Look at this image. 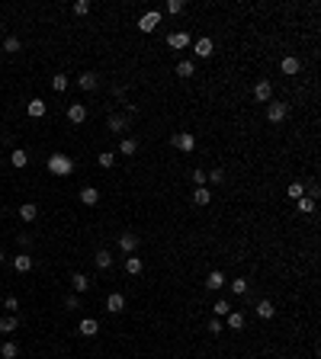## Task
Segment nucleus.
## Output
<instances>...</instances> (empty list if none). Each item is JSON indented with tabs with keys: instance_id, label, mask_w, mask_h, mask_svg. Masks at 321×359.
<instances>
[{
	"instance_id": "1",
	"label": "nucleus",
	"mask_w": 321,
	"mask_h": 359,
	"mask_svg": "<svg viewBox=\"0 0 321 359\" xmlns=\"http://www.w3.org/2000/svg\"><path fill=\"white\" fill-rule=\"evenodd\" d=\"M48 170L55 173V177H71L74 160L68 157V154H52V157H48Z\"/></svg>"
},
{
	"instance_id": "2",
	"label": "nucleus",
	"mask_w": 321,
	"mask_h": 359,
	"mask_svg": "<svg viewBox=\"0 0 321 359\" xmlns=\"http://www.w3.org/2000/svg\"><path fill=\"white\" fill-rule=\"evenodd\" d=\"M170 148L183 151V154H193L196 151V138L190 132H177V135H170Z\"/></svg>"
},
{
	"instance_id": "3",
	"label": "nucleus",
	"mask_w": 321,
	"mask_h": 359,
	"mask_svg": "<svg viewBox=\"0 0 321 359\" xmlns=\"http://www.w3.org/2000/svg\"><path fill=\"white\" fill-rule=\"evenodd\" d=\"M286 116H289V103H280V100H270V103H266V122L280 125Z\"/></svg>"
},
{
	"instance_id": "4",
	"label": "nucleus",
	"mask_w": 321,
	"mask_h": 359,
	"mask_svg": "<svg viewBox=\"0 0 321 359\" xmlns=\"http://www.w3.org/2000/svg\"><path fill=\"white\" fill-rule=\"evenodd\" d=\"M158 22H160V10H148V13H142V16H138V32H154Z\"/></svg>"
},
{
	"instance_id": "5",
	"label": "nucleus",
	"mask_w": 321,
	"mask_h": 359,
	"mask_svg": "<svg viewBox=\"0 0 321 359\" xmlns=\"http://www.w3.org/2000/svg\"><path fill=\"white\" fill-rule=\"evenodd\" d=\"M128 122H132L128 116H110V119H106V128H110L112 135H119V138H122V135L128 132Z\"/></svg>"
},
{
	"instance_id": "6",
	"label": "nucleus",
	"mask_w": 321,
	"mask_h": 359,
	"mask_svg": "<svg viewBox=\"0 0 321 359\" xmlns=\"http://www.w3.org/2000/svg\"><path fill=\"white\" fill-rule=\"evenodd\" d=\"M135 247H138V234L122 231V234H119V250H122L126 257H132V254H135Z\"/></svg>"
},
{
	"instance_id": "7",
	"label": "nucleus",
	"mask_w": 321,
	"mask_h": 359,
	"mask_svg": "<svg viewBox=\"0 0 321 359\" xmlns=\"http://www.w3.org/2000/svg\"><path fill=\"white\" fill-rule=\"evenodd\" d=\"M254 100L257 103H270L273 100V83L270 80H257L254 83Z\"/></svg>"
},
{
	"instance_id": "8",
	"label": "nucleus",
	"mask_w": 321,
	"mask_h": 359,
	"mask_svg": "<svg viewBox=\"0 0 321 359\" xmlns=\"http://www.w3.org/2000/svg\"><path fill=\"white\" fill-rule=\"evenodd\" d=\"M68 122H71V125L87 122V106H84V103H71V106H68Z\"/></svg>"
},
{
	"instance_id": "9",
	"label": "nucleus",
	"mask_w": 321,
	"mask_h": 359,
	"mask_svg": "<svg viewBox=\"0 0 321 359\" xmlns=\"http://www.w3.org/2000/svg\"><path fill=\"white\" fill-rule=\"evenodd\" d=\"M193 51H196L200 58H212V51H216V45H212V39H209V35H200V39L193 42Z\"/></svg>"
},
{
	"instance_id": "10",
	"label": "nucleus",
	"mask_w": 321,
	"mask_h": 359,
	"mask_svg": "<svg viewBox=\"0 0 321 359\" xmlns=\"http://www.w3.org/2000/svg\"><path fill=\"white\" fill-rule=\"evenodd\" d=\"M254 311H257V318H264V321H270V318H276V305H273L270 299H260L254 305Z\"/></svg>"
},
{
	"instance_id": "11",
	"label": "nucleus",
	"mask_w": 321,
	"mask_h": 359,
	"mask_svg": "<svg viewBox=\"0 0 321 359\" xmlns=\"http://www.w3.org/2000/svg\"><path fill=\"white\" fill-rule=\"evenodd\" d=\"M36 218H39V205H36V202H22V205H20V221L32 225Z\"/></svg>"
},
{
	"instance_id": "12",
	"label": "nucleus",
	"mask_w": 321,
	"mask_h": 359,
	"mask_svg": "<svg viewBox=\"0 0 321 359\" xmlns=\"http://www.w3.org/2000/svg\"><path fill=\"white\" fill-rule=\"evenodd\" d=\"M78 83H80V90H87V93H94V90L100 87V77H96L94 71H84L80 77H78Z\"/></svg>"
},
{
	"instance_id": "13",
	"label": "nucleus",
	"mask_w": 321,
	"mask_h": 359,
	"mask_svg": "<svg viewBox=\"0 0 321 359\" xmlns=\"http://www.w3.org/2000/svg\"><path fill=\"white\" fill-rule=\"evenodd\" d=\"M280 71H282V74H286V77H296V74H299V71H302V61H299V58H292V55H289V58H282V64H280Z\"/></svg>"
},
{
	"instance_id": "14",
	"label": "nucleus",
	"mask_w": 321,
	"mask_h": 359,
	"mask_svg": "<svg viewBox=\"0 0 321 359\" xmlns=\"http://www.w3.org/2000/svg\"><path fill=\"white\" fill-rule=\"evenodd\" d=\"M135 151H138V141H135V138H128V135H122V138H119V151H116V154H122V157H132Z\"/></svg>"
},
{
	"instance_id": "15",
	"label": "nucleus",
	"mask_w": 321,
	"mask_h": 359,
	"mask_svg": "<svg viewBox=\"0 0 321 359\" xmlns=\"http://www.w3.org/2000/svg\"><path fill=\"white\" fill-rule=\"evenodd\" d=\"M206 289H212V292L225 289V273H222V270H212L209 276H206Z\"/></svg>"
},
{
	"instance_id": "16",
	"label": "nucleus",
	"mask_w": 321,
	"mask_h": 359,
	"mask_svg": "<svg viewBox=\"0 0 321 359\" xmlns=\"http://www.w3.org/2000/svg\"><path fill=\"white\" fill-rule=\"evenodd\" d=\"M122 308H126V295H122V292H110V299H106V311L119 315Z\"/></svg>"
},
{
	"instance_id": "17",
	"label": "nucleus",
	"mask_w": 321,
	"mask_h": 359,
	"mask_svg": "<svg viewBox=\"0 0 321 359\" xmlns=\"http://www.w3.org/2000/svg\"><path fill=\"white\" fill-rule=\"evenodd\" d=\"M315 209H318V199H312V196H302V199H296V212H299V215H312Z\"/></svg>"
},
{
	"instance_id": "18",
	"label": "nucleus",
	"mask_w": 321,
	"mask_h": 359,
	"mask_svg": "<svg viewBox=\"0 0 321 359\" xmlns=\"http://www.w3.org/2000/svg\"><path fill=\"white\" fill-rule=\"evenodd\" d=\"M78 331L84 334V337H96V334H100V321H96V318H84Z\"/></svg>"
},
{
	"instance_id": "19",
	"label": "nucleus",
	"mask_w": 321,
	"mask_h": 359,
	"mask_svg": "<svg viewBox=\"0 0 321 359\" xmlns=\"http://www.w3.org/2000/svg\"><path fill=\"white\" fill-rule=\"evenodd\" d=\"M222 324H225L228 331H241V327H244V315H241V311H228Z\"/></svg>"
},
{
	"instance_id": "20",
	"label": "nucleus",
	"mask_w": 321,
	"mask_h": 359,
	"mask_svg": "<svg viewBox=\"0 0 321 359\" xmlns=\"http://www.w3.org/2000/svg\"><path fill=\"white\" fill-rule=\"evenodd\" d=\"M80 202L84 205H96V202H100V189H96V186H84L80 189Z\"/></svg>"
},
{
	"instance_id": "21",
	"label": "nucleus",
	"mask_w": 321,
	"mask_h": 359,
	"mask_svg": "<svg viewBox=\"0 0 321 359\" xmlns=\"http://www.w3.org/2000/svg\"><path fill=\"white\" fill-rule=\"evenodd\" d=\"M45 109H48V106H45V100H39V96H36V100H29V106H26V112H29L32 119H42Z\"/></svg>"
},
{
	"instance_id": "22",
	"label": "nucleus",
	"mask_w": 321,
	"mask_h": 359,
	"mask_svg": "<svg viewBox=\"0 0 321 359\" xmlns=\"http://www.w3.org/2000/svg\"><path fill=\"white\" fill-rule=\"evenodd\" d=\"M13 270H16V273H29V270H32V257H29V254H16V257H13Z\"/></svg>"
},
{
	"instance_id": "23",
	"label": "nucleus",
	"mask_w": 321,
	"mask_h": 359,
	"mask_svg": "<svg viewBox=\"0 0 321 359\" xmlns=\"http://www.w3.org/2000/svg\"><path fill=\"white\" fill-rule=\"evenodd\" d=\"M10 164L16 167V170H22V167L29 164V154H26L22 148H13V151H10Z\"/></svg>"
},
{
	"instance_id": "24",
	"label": "nucleus",
	"mask_w": 321,
	"mask_h": 359,
	"mask_svg": "<svg viewBox=\"0 0 321 359\" xmlns=\"http://www.w3.org/2000/svg\"><path fill=\"white\" fill-rule=\"evenodd\" d=\"M167 45H170V48H186L190 35L186 32H170V35H167Z\"/></svg>"
},
{
	"instance_id": "25",
	"label": "nucleus",
	"mask_w": 321,
	"mask_h": 359,
	"mask_svg": "<svg viewBox=\"0 0 321 359\" xmlns=\"http://www.w3.org/2000/svg\"><path fill=\"white\" fill-rule=\"evenodd\" d=\"M71 289H74V292H87V289H90V279L87 276H84V273H74V276H71Z\"/></svg>"
},
{
	"instance_id": "26",
	"label": "nucleus",
	"mask_w": 321,
	"mask_h": 359,
	"mask_svg": "<svg viewBox=\"0 0 321 359\" xmlns=\"http://www.w3.org/2000/svg\"><path fill=\"white\" fill-rule=\"evenodd\" d=\"M20 327V318L16 315H6V318H0V334H13Z\"/></svg>"
},
{
	"instance_id": "27",
	"label": "nucleus",
	"mask_w": 321,
	"mask_h": 359,
	"mask_svg": "<svg viewBox=\"0 0 321 359\" xmlns=\"http://www.w3.org/2000/svg\"><path fill=\"white\" fill-rule=\"evenodd\" d=\"M193 202H196V205H209V202H212V193H209L206 186H196V189H193Z\"/></svg>"
},
{
	"instance_id": "28",
	"label": "nucleus",
	"mask_w": 321,
	"mask_h": 359,
	"mask_svg": "<svg viewBox=\"0 0 321 359\" xmlns=\"http://www.w3.org/2000/svg\"><path fill=\"white\" fill-rule=\"evenodd\" d=\"M96 270H110V266H112V254H110V250H96Z\"/></svg>"
},
{
	"instance_id": "29",
	"label": "nucleus",
	"mask_w": 321,
	"mask_h": 359,
	"mask_svg": "<svg viewBox=\"0 0 321 359\" xmlns=\"http://www.w3.org/2000/svg\"><path fill=\"white\" fill-rule=\"evenodd\" d=\"M20 48H22V42L16 39V35H6V39L0 42V51H10V55H13V51H20Z\"/></svg>"
},
{
	"instance_id": "30",
	"label": "nucleus",
	"mask_w": 321,
	"mask_h": 359,
	"mask_svg": "<svg viewBox=\"0 0 321 359\" xmlns=\"http://www.w3.org/2000/svg\"><path fill=\"white\" fill-rule=\"evenodd\" d=\"M96 164H100L103 170H110V167L116 164V151H103V154H96Z\"/></svg>"
},
{
	"instance_id": "31",
	"label": "nucleus",
	"mask_w": 321,
	"mask_h": 359,
	"mask_svg": "<svg viewBox=\"0 0 321 359\" xmlns=\"http://www.w3.org/2000/svg\"><path fill=\"white\" fill-rule=\"evenodd\" d=\"M142 260L138 257H126V273H128V276H138V273H142Z\"/></svg>"
},
{
	"instance_id": "32",
	"label": "nucleus",
	"mask_w": 321,
	"mask_h": 359,
	"mask_svg": "<svg viewBox=\"0 0 321 359\" xmlns=\"http://www.w3.org/2000/svg\"><path fill=\"white\" fill-rule=\"evenodd\" d=\"M68 83H71V80H68V74H52V90L64 93V90H68Z\"/></svg>"
},
{
	"instance_id": "33",
	"label": "nucleus",
	"mask_w": 321,
	"mask_h": 359,
	"mask_svg": "<svg viewBox=\"0 0 321 359\" xmlns=\"http://www.w3.org/2000/svg\"><path fill=\"white\" fill-rule=\"evenodd\" d=\"M0 356H4V359H16V356H20V347H16L13 340H6L4 347H0Z\"/></svg>"
},
{
	"instance_id": "34",
	"label": "nucleus",
	"mask_w": 321,
	"mask_h": 359,
	"mask_svg": "<svg viewBox=\"0 0 321 359\" xmlns=\"http://www.w3.org/2000/svg\"><path fill=\"white\" fill-rule=\"evenodd\" d=\"M228 289H232L234 295H248V279H244V276H238V279H232V282H228Z\"/></svg>"
},
{
	"instance_id": "35",
	"label": "nucleus",
	"mask_w": 321,
	"mask_h": 359,
	"mask_svg": "<svg viewBox=\"0 0 321 359\" xmlns=\"http://www.w3.org/2000/svg\"><path fill=\"white\" fill-rule=\"evenodd\" d=\"M164 10L170 13V16H180V13L186 10V3H183V0H167V3H164Z\"/></svg>"
},
{
	"instance_id": "36",
	"label": "nucleus",
	"mask_w": 321,
	"mask_h": 359,
	"mask_svg": "<svg viewBox=\"0 0 321 359\" xmlns=\"http://www.w3.org/2000/svg\"><path fill=\"white\" fill-rule=\"evenodd\" d=\"M193 74H196L193 61H180V64H177V77H193Z\"/></svg>"
},
{
	"instance_id": "37",
	"label": "nucleus",
	"mask_w": 321,
	"mask_h": 359,
	"mask_svg": "<svg viewBox=\"0 0 321 359\" xmlns=\"http://www.w3.org/2000/svg\"><path fill=\"white\" fill-rule=\"evenodd\" d=\"M228 311H232V305H228L225 299H218L216 305H212V315H216V318H225V315H228Z\"/></svg>"
},
{
	"instance_id": "38",
	"label": "nucleus",
	"mask_w": 321,
	"mask_h": 359,
	"mask_svg": "<svg viewBox=\"0 0 321 359\" xmlns=\"http://www.w3.org/2000/svg\"><path fill=\"white\" fill-rule=\"evenodd\" d=\"M302 193H305V183H299V180H296V183H289V199H302Z\"/></svg>"
},
{
	"instance_id": "39",
	"label": "nucleus",
	"mask_w": 321,
	"mask_h": 359,
	"mask_svg": "<svg viewBox=\"0 0 321 359\" xmlns=\"http://www.w3.org/2000/svg\"><path fill=\"white\" fill-rule=\"evenodd\" d=\"M4 308H6V315H16V311H20V299H16V295H6Z\"/></svg>"
},
{
	"instance_id": "40",
	"label": "nucleus",
	"mask_w": 321,
	"mask_h": 359,
	"mask_svg": "<svg viewBox=\"0 0 321 359\" xmlns=\"http://www.w3.org/2000/svg\"><path fill=\"white\" fill-rule=\"evenodd\" d=\"M206 183H225V170H222V167L209 170V173H206Z\"/></svg>"
},
{
	"instance_id": "41",
	"label": "nucleus",
	"mask_w": 321,
	"mask_h": 359,
	"mask_svg": "<svg viewBox=\"0 0 321 359\" xmlns=\"http://www.w3.org/2000/svg\"><path fill=\"white\" fill-rule=\"evenodd\" d=\"M71 10L78 13V16H87V13H90V0H78V3H74Z\"/></svg>"
},
{
	"instance_id": "42",
	"label": "nucleus",
	"mask_w": 321,
	"mask_h": 359,
	"mask_svg": "<svg viewBox=\"0 0 321 359\" xmlns=\"http://www.w3.org/2000/svg\"><path fill=\"white\" fill-rule=\"evenodd\" d=\"M209 334H216V337H218V334H225V324H222V318H212V321H209Z\"/></svg>"
},
{
	"instance_id": "43",
	"label": "nucleus",
	"mask_w": 321,
	"mask_h": 359,
	"mask_svg": "<svg viewBox=\"0 0 321 359\" xmlns=\"http://www.w3.org/2000/svg\"><path fill=\"white\" fill-rule=\"evenodd\" d=\"M64 308L78 311V308H80V295H78V292H74V295H68V299H64Z\"/></svg>"
},
{
	"instance_id": "44",
	"label": "nucleus",
	"mask_w": 321,
	"mask_h": 359,
	"mask_svg": "<svg viewBox=\"0 0 321 359\" xmlns=\"http://www.w3.org/2000/svg\"><path fill=\"white\" fill-rule=\"evenodd\" d=\"M193 183H196V186H206V170L196 167V170H193Z\"/></svg>"
},
{
	"instance_id": "45",
	"label": "nucleus",
	"mask_w": 321,
	"mask_h": 359,
	"mask_svg": "<svg viewBox=\"0 0 321 359\" xmlns=\"http://www.w3.org/2000/svg\"><path fill=\"white\" fill-rule=\"evenodd\" d=\"M0 167H4V151H0Z\"/></svg>"
},
{
	"instance_id": "46",
	"label": "nucleus",
	"mask_w": 321,
	"mask_h": 359,
	"mask_svg": "<svg viewBox=\"0 0 321 359\" xmlns=\"http://www.w3.org/2000/svg\"><path fill=\"white\" fill-rule=\"evenodd\" d=\"M0 263H4V250H0Z\"/></svg>"
},
{
	"instance_id": "47",
	"label": "nucleus",
	"mask_w": 321,
	"mask_h": 359,
	"mask_svg": "<svg viewBox=\"0 0 321 359\" xmlns=\"http://www.w3.org/2000/svg\"><path fill=\"white\" fill-rule=\"evenodd\" d=\"M0 302H4V295H0Z\"/></svg>"
},
{
	"instance_id": "48",
	"label": "nucleus",
	"mask_w": 321,
	"mask_h": 359,
	"mask_svg": "<svg viewBox=\"0 0 321 359\" xmlns=\"http://www.w3.org/2000/svg\"><path fill=\"white\" fill-rule=\"evenodd\" d=\"M0 42H4V39H0Z\"/></svg>"
}]
</instances>
